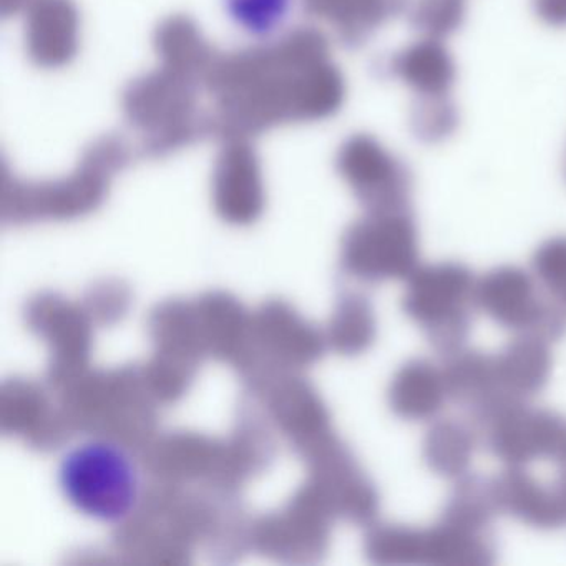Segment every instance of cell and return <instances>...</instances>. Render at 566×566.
I'll use <instances>...</instances> for the list:
<instances>
[{"instance_id": "cell-2", "label": "cell", "mask_w": 566, "mask_h": 566, "mask_svg": "<svg viewBox=\"0 0 566 566\" xmlns=\"http://www.w3.org/2000/svg\"><path fill=\"white\" fill-rule=\"evenodd\" d=\"M74 9L67 0H42L31 24L32 54L41 64L57 65L74 54Z\"/></svg>"}, {"instance_id": "cell-1", "label": "cell", "mask_w": 566, "mask_h": 566, "mask_svg": "<svg viewBox=\"0 0 566 566\" xmlns=\"http://www.w3.org/2000/svg\"><path fill=\"white\" fill-rule=\"evenodd\" d=\"M65 502L92 522L117 525L137 509L142 476L125 447L92 437L64 450L55 470Z\"/></svg>"}]
</instances>
